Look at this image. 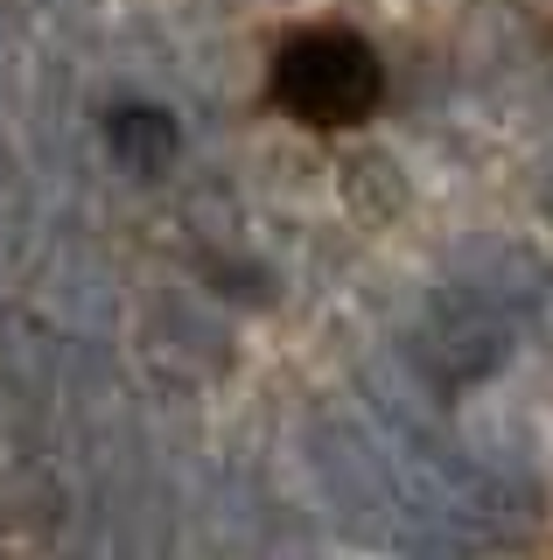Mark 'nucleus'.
<instances>
[{"label":"nucleus","instance_id":"1","mask_svg":"<svg viewBox=\"0 0 553 560\" xmlns=\"http://www.w3.org/2000/svg\"><path fill=\"white\" fill-rule=\"evenodd\" d=\"M308 463L330 512L357 539L400 560H476L526 547L546 518L532 477L491 463L392 385H365L351 407H322L308 428Z\"/></svg>","mask_w":553,"mask_h":560},{"label":"nucleus","instance_id":"2","mask_svg":"<svg viewBox=\"0 0 553 560\" xmlns=\"http://www.w3.org/2000/svg\"><path fill=\"white\" fill-rule=\"evenodd\" d=\"M273 98L295 119H316V127L365 119L378 105V57L351 28H308L273 63Z\"/></svg>","mask_w":553,"mask_h":560},{"label":"nucleus","instance_id":"3","mask_svg":"<svg viewBox=\"0 0 553 560\" xmlns=\"http://www.w3.org/2000/svg\"><path fill=\"white\" fill-rule=\"evenodd\" d=\"M540 210H546V218H553V175H546V183H540Z\"/></svg>","mask_w":553,"mask_h":560}]
</instances>
